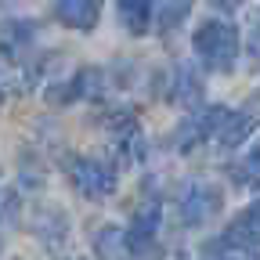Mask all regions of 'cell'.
<instances>
[{"label": "cell", "mask_w": 260, "mask_h": 260, "mask_svg": "<svg viewBox=\"0 0 260 260\" xmlns=\"http://www.w3.org/2000/svg\"><path fill=\"white\" fill-rule=\"evenodd\" d=\"M217 191L210 188V184H191L184 195H181V217L188 220V224H199V220H206L213 210H217Z\"/></svg>", "instance_id": "obj_4"}, {"label": "cell", "mask_w": 260, "mask_h": 260, "mask_svg": "<svg viewBox=\"0 0 260 260\" xmlns=\"http://www.w3.org/2000/svg\"><path fill=\"white\" fill-rule=\"evenodd\" d=\"M188 8H191V0H159V25L162 29L181 25L184 15H188Z\"/></svg>", "instance_id": "obj_10"}, {"label": "cell", "mask_w": 260, "mask_h": 260, "mask_svg": "<svg viewBox=\"0 0 260 260\" xmlns=\"http://www.w3.org/2000/svg\"><path fill=\"white\" fill-rule=\"evenodd\" d=\"M177 98L184 105H199V98H203V83H199L191 65H181L177 69Z\"/></svg>", "instance_id": "obj_9"}, {"label": "cell", "mask_w": 260, "mask_h": 260, "mask_svg": "<svg viewBox=\"0 0 260 260\" xmlns=\"http://www.w3.org/2000/svg\"><path fill=\"white\" fill-rule=\"evenodd\" d=\"M191 47H195V54L203 58L206 69L228 73L235 65V58H239V32H235V25L210 18V22H203L199 29H195Z\"/></svg>", "instance_id": "obj_1"}, {"label": "cell", "mask_w": 260, "mask_h": 260, "mask_svg": "<svg viewBox=\"0 0 260 260\" xmlns=\"http://www.w3.org/2000/svg\"><path fill=\"white\" fill-rule=\"evenodd\" d=\"M98 253L102 256H119L123 253V235L116 232V228H105V232L98 235Z\"/></svg>", "instance_id": "obj_11"}, {"label": "cell", "mask_w": 260, "mask_h": 260, "mask_svg": "<svg viewBox=\"0 0 260 260\" xmlns=\"http://www.w3.org/2000/svg\"><path fill=\"white\" fill-rule=\"evenodd\" d=\"M155 228H159V206L155 203H148L138 217H134V228H130V249L134 253H141L148 242H152V235H155Z\"/></svg>", "instance_id": "obj_7"}, {"label": "cell", "mask_w": 260, "mask_h": 260, "mask_svg": "<svg viewBox=\"0 0 260 260\" xmlns=\"http://www.w3.org/2000/svg\"><path fill=\"white\" fill-rule=\"evenodd\" d=\"M228 235H232L235 242H260V203L249 206V210L232 224V232H228Z\"/></svg>", "instance_id": "obj_8"}, {"label": "cell", "mask_w": 260, "mask_h": 260, "mask_svg": "<svg viewBox=\"0 0 260 260\" xmlns=\"http://www.w3.org/2000/svg\"><path fill=\"white\" fill-rule=\"evenodd\" d=\"M4 90H8V76H4V65H0V102H4Z\"/></svg>", "instance_id": "obj_12"}, {"label": "cell", "mask_w": 260, "mask_h": 260, "mask_svg": "<svg viewBox=\"0 0 260 260\" xmlns=\"http://www.w3.org/2000/svg\"><path fill=\"white\" fill-rule=\"evenodd\" d=\"M253 126H256V112H228V119L220 123V130H217V141L224 145V148H235V145H242L249 134H253Z\"/></svg>", "instance_id": "obj_6"}, {"label": "cell", "mask_w": 260, "mask_h": 260, "mask_svg": "<svg viewBox=\"0 0 260 260\" xmlns=\"http://www.w3.org/2000/svg\"><path fill=\"white\" fill-rule=\"evenodd\" d=\"M217 4H220V8H239L242 0H217Z\"/></svg>", "instance_id": "obj_13"}, {"label": "cell", "mask_w": 260, "mask_h": 260, "mask_svg": "<svg viewBox=\"0 0 260 260\" xmlns=\"http://www.w3.org/2000/svg\"><path fill=\"white\" fill-rule=\"evenodd\" d=\"M116 15H119V22H123L126 32L145 37V32L152 29V0H119Z\"/></svg>", "instance_id": "obj_5"}, {"label": "cell", "mask_w": 260, "mask_h": 260, "mask_svg": "<svg viewBox=\"0 0 260 260\" xmlns=\"http://www.w3.org/2000/svg\"><path fill=\"white\" fill-rule=\"evenodd\" d=\"M69 174H73V184L80 188V195H87V199H105L116 188L112 167H105V162H98V159H76L69 167Z\"/></svg>", "instance_id": "obj_2"}, {"label": "cell", "mask_w": 260, "mask_h": 260, "mask_svg": "<svg viewBox=\"0 0 260 260\" xmlns=\"http://www.w3.org/2000/svg\"><path fill=\"white\" fill-rule=\"evenodd\" d=\"M54 18L69 29H94L102 18V0H58L54 4Z\"/></svg>", "instance_id": "obj_3"}]
</instances>
